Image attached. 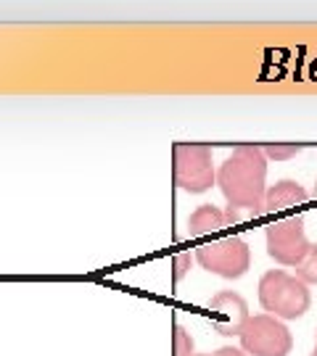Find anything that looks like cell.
<instances>
[{
    "label": "cell",
    "instance_id": "obj_3",
    "mask_svg": "<svg viewBox=\"0 0 317 356\" xmlns=\"http://www.w3.org/2000/svg\"><path fill=\"white\" fill-rule=\"evenodd\" d=\"M175 185L190 195H201L217 185L215 153L206 145H175L172 153Z\"/></svg>",
    "mask_w": 317,
    "mask_h": 356
},
{
    "label": "cell",
    "instance_id": "obj_17",
    "mask_svg": "<svg viewBox=\"0 0 317 356\" xmlns=\"http://www.w3.org/2000/svg\"><path fill=\"white\" fill-rule=\"evenodd\" d=\"M312 356H317V346H315V351H312Z\"/></svg>",
    "mask_w": 317,
    "mask_h": 356
},
{
    "label": "cell",
    "instance_id": "obj_8",
    "mask_svg": "<svg viewBox=\"0 0 317 356\" xmlns=\"http://www.w3.org/2000/svg\"><path fill=\"white\" fill-rule=\"evenodd\" d=\"M309 201V191L296 179H278L265 193V211H286L291 206H302Z\"/></svg>",
    "mask_w": 317,
    "mask_h": 356
},
{
    "label": "cell",
    "instance_id": "obj_13",
    "mask_svg": "<svg viewBox=\"0 0 317 356\" xmlns=\"http://www.w3.org/2000/svg\"><path fill=\"white\" fill-rule=\"evenodd\" d=\"M193 256H190V251H183V254H178L175 259H172V267H175V280H183L185 275L190 272V267H193Z\"/></svg>",
    "mask_w": 317,
    "mask_h": 356
},
{
    "label": "cell",
    "instance_id": "obj_4",
    "mask_svg": "<svg viewBox=\"0 0 317 356\" xmlns=\"http://www.w3.org/2000/svg\"><path fill=\"white\" fill-rule=\"evenodd\" d=\"M193 259L201 264V269L212 272L217 277H225V280H238L252 267V251L238 235L201 243Z\"/></svg>",
    "mask_w": 317,
    "mask_h": 356
},
{
    "label": "cell",
    "instance_id": "obj_16",
    "mask_svg": "<svg viewBox=\"0 0 317 356\" xmlns=\"http://www.w3.org/2000/svg\"><path fill=\"white\" fill-rule=\"evenodd\" d=\"M196 356H215V354H196Z\"/></svg>",
    "mask_w": 317,
    "mask_h": 356
},
{
    "label": "cell",
    "instance_id": "obj_1",
    "mask_svg": "<svg viewBox=\"0 0 317 356\" xmlns=\"http://www.w3.org/2000/svg\"><path fill=\"white\" fill-rule=\"evenodd\" d=\"M267 161L259 145H238L217 169V185L230 209L265 211Z\"/></svg>",
    "mask_w": 317,
    "mask_h": 356
},
{
    "label": "cell",
    "instance_id": "obj_11",
    "mask_svg": "<svg viewBox=\"0 0 317 356\" xmlns=\"http://www.w3.org/2000/svg\"><path fill=\"white\" fill-rule=\"evenodd\" d=\"M259 148L267 161H291L304 151V145H259Z\"/></svg>",
    "mask_w": 317,
    "mask_h": 356
},
{
    "label": "cell",
    "instance_id": "obj_10",
    "mask_svg": "<svg viewBox=\"0 0 317 356\" xmlns=\"http://www.w3.org/2000/svg\"><path fill=\"white\" fill-rule=\"evenodd\" d=\"M293 269H296V277L304 282L307 288H309V285H317V243H312L309 254H307Z\"/></svg>",
    "mask_w": 317,
    "mask_h": 356
},
{
    "label": "cell",
    "instance_id": "obj_18",
    "mask_svg": "<svg viewBox=\"0 0 317 356\" xmlns=\"http://www.w3.org/2000/svg\"><path fill=\"white\" fill-rule=\"evenodd\" d=\"M315 346H317V343H315Z\"/></svg>",
    "mask_w": 317,
    "mask_h": 356
},
{
    "label": "cell",
    "instance_id": "obj_7",
    "mask_svg": "<svg viewBox=\"0 0 317 356\" xmlns=\"http://www.w3.org/2000/svg\"><path fill=\"white\" fill-rule=\"evenodd\" d=\"M209 312H212V327L225 338L241 335L246 322L252 319L249 314V304L241 293L235 291H219L212 296L209 301Z\"/></svg>",
    "mask_w": 317,
    "mask_h": 356
},
{
    "label": "cell",
    "instance_id": "obj_14",
    "mask_svg": "<svg viewBox=\"0 0 317 356\" xmlns=\"http://www.w3.org/2000/svg\"><path fill=\"white\" fill-rule=\"evenodd\" d=\"M215 356H249L243 348H235V346H222L219 351H215Z\"/></svg>",
    "mask_w": 317,
    "mask_h": 356
},
{
    "label": "cell",
    "instance_id": "obj_15",
    "mask_svg": "<svg viewBox=\"0 0 317 356\" xmlns=\"http://www.w3.org/2000/svg\"><path fill=\"white\" fill-rule=\"evenodd\" d=\"M309 198H315V201H317V179H315V188H312V193H309Z\"/></svg>",
    "mask_w": 317,
    "mask_h": 356
},
{
    "label": "cell",
    "instance_id": "obj_6",
    "mask_svg": "<svg viewBox=\"0 0 317 356\" xmlns=\"http://www.w3.org/2000/svg\"><path fill=\"white\" fill-rule=\"evenodd\" d=\"M265 241L267 256L280 267H296L312 248V243L307 241L302 216H288V219H278V222L267 225Z\"/></svg>",
    "mask_w": 317,
    "mask_h": 356
},
{
    "label": "cell",
    "instance_id": "obj_9",
    "mask_svg": "<svg viewBox=\"0 0 317 356\" xmlns=\"http://www.w3.org/2000/svg\"><path fill=\"white\" fill-rule=\"evenodd\" d=\"M222 227H228L225 211H222V209H217V206H212V204L199 206L188 219V235H193V238L212 235V232H219Z\"/></svg>",
    "mask_w": 317,
    "mask_h": 356
},
{
    "label": "cell",
    "instance_id": "obj_12",
    "mask_svg": "<svg viewBox=\"0 0 317 356\" xmlns=\"http://www.w3.org/2000/svg\"><path fill=\"white\" fill-rule=\"evenodd\" d=\"M175 356H196V343L190 338V332L183 325H175V338H172Z\"/></svg>",
    "mask_w": 317,
    "mask_h": 356
},
{
    "label": "cell",
    "instance_id": "obj_5",
    "mask_svg": "<svg viewBox=\"0 0 317 356\" xmlns=\"http://www.w3.org/2000/svg\"><path fill=\"white\" fill-rule=\"evenodd\" d=\"M241 338V348L249 356H288L293 348V335L283 319L270 314H252L246 322Z\"/></svg>",
    "mask_w": 317,
    "mask_h": 356
},
{
    "label": "cell",
    "instance_id": "obj_2",
    "mask_svg": "<svg viewBox=\"0 0 317 356\" xmlns=\"http://www.w3.org/2000/svg\"><path fill=\"white\" fill-rule=\"evenodd\" d=\"M259 306L265 314L275 319H299L304 317L312 306V293L296 275H288L286 269H267L259 277Z\"/></svg>",
    "mask_w": 317,
    "mask_h": 356
}]
</instances>
